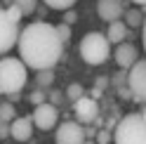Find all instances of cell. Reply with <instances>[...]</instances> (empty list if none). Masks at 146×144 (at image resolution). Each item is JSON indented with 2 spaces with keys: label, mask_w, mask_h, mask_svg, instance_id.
Masks as SVG:
<instances>
[{
  "label": "cell",
  "mask_w": 146,
  "mask_h": 144,
  "mask_svg": "<svg viewBox=\"0 0 146 144\" xmlns=\"http://www.w3.org/2000/svg\"><path fill=\"white\" fill-rule=\"evenodd\" d=\"M19 59L26 64V69L38 71H54L59 64L64 43L57 35V26L47 21H33L26 24V29L19 33Z\"/></svg>",
  "instance_id": "cell-1"
},
{
  "label": "cell",
  "mask_w": 146,
  "mask_h": 144,
  "mask_svg": "<svg viewBox=\"0 0 146 144\" xmlns=\"http://www.w3.org/2000/svg\"><path fill=\"white\" fill-rule=\"evenodd\" d=\"M29 80V69L19 57H3L0 59V92L3 95H17L24 90Z\"/></svg>",
  "instance_id": "cell-2"
},
{
  "label": "cell",
  "mask_w": 146,
  "mask_h": 144,
  "mask_svg": "<svg viewBox=\"0 0 146 144\" xmlns=\"http://www.w3.org/2000/svg\"><path fill=\"white\" fill-rule=\"evenodd\" d=\"M80 57L85 59V64L90 66H102L104 61L111 57V43L106 40L104 33L90 31L80 40Z\"/></svg>",
  "instance_id": "cell-3"
},
{
  "label": "cell",
  "mask_w": 146,
  "mask_h": 144,
  "mask_svg": "<svg viewBox=\"0 0 146 144\" xmlns=\"http://www.w3.org/2000/svg\"><path fill=\"white\" fill-rule=\"evenodd\" d=\"M115 144H146V121L141 113H127L115 125L113 132Z\"/></svg>",
  "instance_id": "cell-4"
},
{
  "label": "cell",
  "mask_w": 146,
  "mask_h": 144,
  "mask_svg": "<svg viewBox=\"0 0 146 144\" xmlns=\"http://www.w3.org/2000/svg\"><path fill=\"white\" fill-rule=\"evenodd\" d=\"M127 87L132 90L134 102L146 104V59H139L127 71Z\"/></svg>",
  "instance_id": "cell-5"
},
{
  "label": "cell",
  "mask_w": 146,
  "mask_h": 144,
  "mask_svg": "<svg viewBox=\"0 0 146 144\" xmlns=\"http://www.w3.org/2000/svg\"><path fill=\"white\" fill-rule=\"evenodd\" d=\"M19 43V24H14L5 10H0V55H7Z\"/></svg>",
  "instance_id": "cell-6"
},
{
  "label": "cell",
  "mask_w": 146,
  "mask_h": 144,
  "mask_svg": "<svg viewBox=\"0 0 146 144\" xmlns=\"http://www.w3.org/2000/svg\"><path fill=\"white\" fill-rule=\"evenodd\" d=\"M54 142L57 144H85V128L78 121H64L57 128Z\"/></svg>",
  "instance_id": "cell-7"
},
{
  "label": "cell",
  "mask_w": 146,
  "mask_h": 144,
  "mask_svg": "<svg viewBox=\"0 0 146 144\" xmlns=\"http://www.w3.org/2000/svg\"><path fill=\"white\" fill-rule=\"evenodd\" d=\"M57 118H59V111H57V106L50 104V102L35 106L33 113H31V121H33V125L38 130H52V128H57Z\"/></svg>",
  "instance_id": "cell-8"
},
{
  "label": "cell",
  "mask_w": 146,
  "mask_h": 144,
  "mask_svg": "<svg viewBox=\"0 0 146 144\" xmlns=\"http://www.w3.org/2000/svg\"><path fill=\"white\" fill-rule=\"evenodd\" d=\"M73 109H76V116H78V123H80V125L94 123V121L99 118V104H97V99H92L90 95L80 97L78 102H73Z\"/></svg>",
  "instance_id": "cell-9"
},
{
  "label": "cell",
  "mask_w": 146,
  "mask_h": 144,
  "mask_svg": "<svg viewBox=\"0 0 146 144\" xmlns=\"http://www.w3.org/2000/svg\"><path fill=\"white\" fill-rule=\"evenodd\" d=\"M115 64L120 66V71H130L137 61H139V50L134 47L132 43H120L115 47Z\"/></svg>",
  "instance_id": "cell-10"
},
{
  "label": "cell",
  "mask_w": 146,
  "mask_h": 144,
  "mask_svg": "<svg viewBox=\"0 0 146 144\" xmlns=\"http://www.w3.org/2000/svg\"><path fill=\"white\" fill-rule=\"evenodd\" d=\"M97 14L104 21H120V17L125 14V3L123 0H99L97 3Z\"/></svg>",
  "instance_id": "cell-11"
},
{
  "label": "cell",
  "mask_w": 146,
  "mask_h": 144,
  "mask_svg": "<svg viewBox=\"0 0 146 144\" xmlns=\"http://www.w3.org/2000/svg\"><path fill=\"white\" fill-rule=\"evenodd\" d=\"M33 121H31V116H24V118H14L10 123V137L14 142H29L33 137Z\"/></svg>",
  "instance_id": "cell-12"
},
{
  "label": "cell",
  "mask_w": 146,
  "mask_h": 144,
  "mask_svg": "<svg viewBox=\"0 0 146 144\" xmlns=\"http://www.w3.org/2000/svg\"><path fill=\"white\" fill-rule=\"evenodd\" d=\"M127 33H130V29L125 26V21H111L104 35H106V40H108V43H115V45H120V43H125Z\"/></svg>",
  "instance_id": "cell-13"
},
{
  "label": "cell",
  "mask_w": 146,
  "mask_h": 144,
  "mask_svg": "<svg viewBox=\"0 0 146 144\" xmlns=\"http://www.w3.org/2000/svg\"><path fill=\"white\" fill-rule=\"evenodd\" d=\"M125 26H132V29H137V26H144V12L139 10H125Z\"/></svg>",
  "instance_id": "cell-14"
},
{
  "label": "cell",
  "mask_w": 146,
  "mask_h": 144,
  "mask_svg": "<svg viewBox=\"0 0 146 144\" xmlns=\"http://www.w3.org/2000/svg\"><path fill=\"white\" fill-rule=\"evenodd\" d=\"M45 5L50 7V10H59V12H68L73 5L78 3V0H42Z\"/></svg>",
  "instance_id": "cell-15"
},
{
  "label": "cell",
  "mask_w": 146,
  "mask_h": 144,
  "mask_svg": "<svg viewBox=\"0 0 146 144\" xmlns=\"http://www.w3.org/2000/svg\"><path fill=\"white\" fill-rule=\"evenodd\" d=\"M80 97H85V87L80 85V83H71V85L66 87V99H71V102H78Z\"/></svg>",
  "instance_id": "cell-16"
},
{
  "label": "cell",
  "mask_w": 146,
  "mask_h": 144,
  "mask_svg": "<svg viewBox=\"0 0 146 144\" xmlns=\"http://www.w3.org/2000/svg\"><path fill=\"white\" fill-rule=\"evenodd\" d=\"M12 5H17L21 10V14L26 17V14H33L35 12V5H38V0H14Z\"/></svg>",
  "instance_id": "cell-17"
},
{
  "label": "cell",
  "mask_w": 146,
  "mask_h": 144,
  "mask_svg": "<svg viewBox=\"0 0 146 144\" xmlns=\"http://www.w3.org/2000/svg\"><path fill=\"white\" fill-rule=\"evenodd\" d=\"M17 118L12 104H0V123H12Z\"/></svg>",
  "instance_id": "cell-18"
},
{
  "label": "cell",
  "mask_w": 146,
  "mask_h": 144,
  "mask_svg": "<svg viewBox=\"0 0 146 144\" xmlns=\"http://www.w3.org/2000/svg\"><path fill=\"white\" fill-rule=\"evenodd\" d=\"M54 80V71H38V90L50 87Z\"/></svg>",
  "instance_id": "cell-19"
},
{
  "label": "cell",
  "mask_w": 146,
  "mask_h": 144,
  "mask_svg": "<svg viewBox=\"0 0 146 144\" xmlns=\"http://www.w3.org/2000/svg\"><path fill=\"white\" fill-rule=\"evenodd\" d=\"M57 35H59V40L66 45L71 40V26L68 24H57Z\"/></svg>",
  "instance_id": "cell-20"
},
{
  "label": "cell",
  "mask_w": 146,
  "mask_h": 144,
  "mask_svg": "<svg viewBox=\"0 0 146 144\" xmlns=\"http://www.w3.org/2000/svg\"><path fill=\"white\" fill-rule=\"evenodd\" d=\"M5 12H7V17H10V19H12L14 24H19V21H21V17H24V14H21V10H19L17 5H10Z\"/></svg>",
  "instance_id": "cell-21"
},
{
  "label": "cell",
  "mask_w": 146,
  "mask_h": 144,
  "mask_svg": "<svg viewBox=\"0 0 146 144\" xmlns=\"http://www.w3.org/2000/svg\"><path fill=\"white\" fill-rule=\"evenodd\" d=\"M29 102H31L33 106L45 104V92H42V90H33V92H31V97H29Z\"/></svg>",
  "instance_id": "cell-22"
},
{
  "label": "cell",
  "mask_w": 146,
  "mask_h": 144,
  "mask_svg": "<svg viewBox=\"0 0 146 144\" xmlns=\"http://www.w3.org/2000/svg\"><path fill=\"white\" fill-rule=\"evenodd\" d=\"M97 144H108V142H111L113 139V135H111V130H106V128H102V130H99L97 132Z\"/></svg>",
  "instance_id": "cell-23"
},
{
  "label": "cell",
  "mask_w": 146,
  "mask_h": 144,
  "mask_svg": "<svg viewBox=\"0 0 146 144\" xmlns=\"http://www.w3.org/2000/svg\"><path fill=\"white\" fill-rule=\"evenodd\" d=\"M113 87H127V71H120V73H118L115 78H113Z\"/></svg>",
  "instance_id": "cell-24"
},
{
  "label": "cell",
  "mask_w": 146,
  "mask_h": 144,
  "mask_svg": "<svg viewBox=\"0 0 146 144\" xmlns=\"http://www.w3.org/2000/svg\"><path fill=\"white\" fill-rule=\"evenodd\" d=\"M94 83H97V90H106L108 87V78L106 76H99V78H94Z\"/></svg>",
  "instance_id": "cell-25"
},
{
  "label": "cell",
  "mask_w": 146,
  "mask_h": 144,
  "mask_svg": "<svg viewBox=\"0 0 146 144\" xmlns=\"http://www.w3.org/2000/svg\"><path fill=\"white\" fill-rule=\"evenodd\" d=\"M118 92H120V97H123V99H134V97H132V90H130V87H120Z\"/></svg>",
  "instance_id": "cell-26"
},
{
  "label": "cell",
  "mask_w": 146,
  "mask_h": 144,
  "mask_svg": "<svg viewBox=\"0 0 146 144\" xmlns=\"http://www.w3.org/2000/svg\"><path fill=\"white\" fill-rule=\"evenodd\" d=\"M5 137H10V125L0 123V139H5Z\"/></svg>",
  "instance_id": "cell-27"
},
{
  "label": "cell",
  "mask_w": 146,
  "mask_h": 144,
  "mask_svg": "<svg viewBox=\"0 0 146 144\" xmlns=\"http://www.w3.org/2000/svg\"><path fill=\"white\" fill-rule=\"evenodd\" d=\"M141 43H144V52H146V14H144V26H141Z\"/></svg>",
  "instance_id": "cell-28"
},
{
  "label": "cell",
  "mask_w": 146,
  "mask_h": 144,
  "mask_svg": "<svg viewBox=\"0 0 146 144\" xmlns=\"http://www.w3.org/2000/svg\"><path fill=\"white\" fill-rule=\"evenodd\" d=\"M73 19H76V12H73V10H68V12H66V21H64V24H71Z\"/></svg>",
  "instance_id": "cell-29"
},
{
  "label": "cell",
  "mask_w": 146,
  "mask_h": 144,
  "mask_svg": "<svg viewBox=\"0 0 146 144\" xmlns=\"http://www.w3.org/2000/svg\"><path fill=\"white\" fill-rule=\"evenodd\" d=\"M90 97H92V99H99V97H102V90H97V87H94L92 92H90Z\"/></svg>",
  "instance_id": "cell-30"
},
{
  "label": "cell",
  "mask_w": 146,
  "mask_h": 144,
  "mask_svg": "<svg viewBox=\"0 0 146 144\" xmlns=\"http://www.w3.org/2000/svg\"><path fill=\"white\" fill-rule=\"evenodd\" d=\"M50 97H52V102H57V104H59V102H61V95H59V92H52V95H50Z\"/></svg>",
  "instance_id": "cell-31"
},
{
  "label": "cell",
  "mask_w": 146,
  "mask_h": 144,
  "mask_svg": "<svg viewBox=\"0 0 146 144\" xmlns=\"http://www.w3.org/2000/svg\"><path fill=\"white\" fill-rule=\"evenodd\" d=\"M132 3H137V5H146V0H132Z\"/></svg>",
  "instance_id": "cell-32"
},
{
  "label": "cell",
  "mask_w": 146,
  "mask_h": 144,
  "mask_svg": "<svg viewBox=\"0 0 146 144\" xmlns=\"http://www.w3.org/2000/svg\"><path fill=\"white\" fill-rule=\"evenodd\" d=\"M141 118L146 121V104H144V111H141Z\"/></svg>",
  "instance_id": "cell-33"
}]
</instances>
